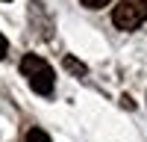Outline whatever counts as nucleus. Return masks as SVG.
Returning a JSON list of instances; mask_svg holds the SVG:
<instances>
[{"mask_svg": "<svg viewBox=\"0 0 147 142\" xmlns=\"http://www.w3.org/2000/svg\"><path fill=\"white\" fill-rule=\"evenodd\" d=\"M21 74L27 77V83L32 86V92H38V95H50L53 92V68L44 62L41 56H35V53H27L21 59Z\"/></svg>", "mask_w": 147, "mask_h": 142, "instance_id": "1", "label": "nucleus"}, {"mask_svg": "<svg viewBox=\"0 0 147 142\" xmlns=\"http://www.w3.org/2000/svg\"><path fill=\"white\" fill-rule=\"evenodd\" d=\"M144 18H147V9H144V3L141 0H121V3L115 6V12H112V21H115V27L118 30H138L141 24H144Z\"/></svg>", "mask_w": 147, "mask_h": 142, "instance_id": "2", "label": "nucleus"}, {"mask_svg": "<svg viewBox=\"0 0 147 142\" xmlns=\"http://www.w3.org/2000/svg\"><path fill=\"white\" fill-rule=\"evenodd\" d=\"M65 68L71 71V74H77V77H85V74H88V68H85L80 59H74V56H65Z\"/></svg>", "mask_w": 147, "mask_h": 142, "instance_id": "3", "label": "nucleus"}, {"mask_svg": "<svg viewBox=\"0 0 147 142\" xmlns=\"http://www.w3.org/2000/svg\"><path fill=\"white\" fill-rule=\"evenodd\" d=\"M27 142H50V136H47L41 127H32L30 133H27Z\"/></svg>", "mask_w": 147, "mask_h": 142, "instance_id": "4", "label": "nucleus"}, {"mask_svg": "<svg viewBox=\"0 0 147 142\" xmlns=\"http://www.w3.org/2000/svg\"><path fill=\"white\" fill-rule=\"evenodd\" d=\"M80 3H82L85 9H103V6L112 3V0H80Z\"/></svg>", "mask_w": 147, "mask_h": 142, "instance_id": "5", "label": "nucleus"}, {"mask_svg": "<svg viewBox=\"0 0 147 142\" xmlns=\"http://www.w3.org/2000/svg\"><path fill=\"white\" fill-rule=\"evenodd\" d=\"M6 51H9V42H6V36H3V33H0V59H3V56H6Z\"/></svg>", "mask_w": 147, "mask_h": 142, "instance_id": "6", "label": "nucleus"}, {"mask_svg": "<svg viewBox=\"0 0 147 142\" xmlns=\"http://www.w3.org/2000/svg\"><path fill=\"white\" fill-rule=\"evenodd\" d=\"M141 3H144V9H147V0H141Z\"/></svg>", "mask_w": 147, "mask_h": 142, "instance_id": "7", "label": "nucleus"}, {"mask_svg": "<svg viewBox=\"0 0 147 142\" xmlns=\"http://www.w3.org/2000/svg\"><path fill=\"white\" fill-rule=\"evenodd\" d=\"M3 3H9V0H3Z\"/></svg>", "mask_w": 147, "mask_h": 142, "instance_id": "8", "label": "nucleus"}]
</instances>
